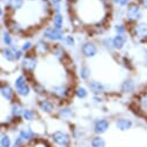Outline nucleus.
<instances>
[{
    "label": "nucleus",
    "instance_id": "nucleus-44",
    "mask_svg": "<svg viewBox=\"0 0 147 147\" xmlns=\"http://www.w3.org/2000/svg\"><path fill=\"white\" fill-rule=\"evenodd\" d=\"M71 1H73V3H78V1H81V0H71Z\"/></svg>",
    "mask_w": 147,
    "mask_h": 147
},
{
    "label": "nucleus",
    "instance_id": "nucleus-23",
    "mask_svg": "<svg viewBox=\"0 0 147 147\" xmlns=\"http://www.w3.org/2000/svg\"><path fill=\"white\" fill-rule=\"evenodd\" d=\"M26 0H7L6 1V11L18 12L21 11L24 6Z\"/></svg>",
    "mask_w": 147,
    "mask_h": 147
},
{
    "label": "nucleus",
    "instance_id": "nucleus-39",
    "mask_svg": "<svg viewBox=\"0 0 147 147\" xmlns=\"http://www.w3.org/2000/svg\"><path fill=\"white\" fill-rule=\"evenodd\" d=\"M138 4L141 6V8L144 11H147V0H137Z\"/></svg>",
    "mask_w": 147,
    "mask_h": 147
},
{
    "label": "nucleus",
    "instance_id": "nucleus-7",
    "mask_svg": "<svg viewBox=\"0 0 147 147\" xmlns=\"http://www.w3.org/2000/svg\"><path fill=\"white\" fill-rule=\"evenodd\" d=\"M130 34L136 41L146 42L147 41V22L140 21L133 24L130 29Z\"/></svg>",
    "mask_w": 147,
    "mask_h": 147
},
{
    "label": "nucleus",
    "instance_id": "nucleus-35",
    "mask_svg": "<svg viewBox=\"0 0 147 147\" xmlns=\"http://www.w3.org/2000/svg\"><path fill=\"white\" fill-rule=\"evenodd\" d=\"M12 146H13V142H12L11 137L7 133L1 132V138H0V147H12Z\"/></svg>",
    "mask_w": 147,
    "mask_h": 147
},
{
    "label": "nucleus",
    "instance_id": "nucleus-1",
    "mask_svg": "<svg viewBox=\"0 0 147 147\" xmlns=\"http://www.w3.org/2000/svg\"><path fill=\"white\" fill-rule=\"evenodd\" d=\"M144 9L141 8V6L138 4V1H133L130 3L125 8H124V19L126 21V24H136L140 21H142L144 18Z\"/></svg>",
    "mask_w": 147,
    "mask_h": 147
},
{
    "label": "nucleus",
    "instance_id": "nucleus-27",
    "mask_svg": "<svg viewBox=\"0 0 147 147\" xmlns=\"http://www.w3.org/2000/svg\"><path fill=\"white\" fill-rule=\"evenodd\" d=\"M60 44L64 48H68V49H74L77 45V40L72 34H65L63 41L60 42Z\"/></svg>",
    "mask_w": 147,
    "mask_h": 147
},
{
    "label": "nucleus",
    "instance_id": "nucleus-32",
    "mask_svg": "<svg viewBox=\"0 0 147 147\" xmlns=\"http://www.w3.org/2000/svg\"><path fill=\"white\" fill-rule=\"evenodd\" d=\"M90 146L92 147H107V141L102 136L96 134L90 139Z\"/></svg>",
    "mask_w": 147,
    "mask_h": 147
},
{
    "label": "nucleus",
    "instance_id": "nucleus-15",
    "mask_svg": "<svg viewBox=\"0 0 147 147\" xmlns=\"http://www.w3.org/2000/svg\"><path fill=\"white\" fill-rule=\"evenodd\" d=\"M57 116L63 121H71L76 117V110L68 105H64L57 110Z\"/></svg>",
    "mask_w": 147,
    "mask_h": 147
},
{
    "label": "nucleus",
    "instance_id": "nucleus-31",
    "mask_svg": "<svg viewBox=\"0 0 147 147\" xmlns=\"http://www.w3.org/2000/svg\"><path fill=\"white\" fill-rule=\"evenodd\" d=\"M101 47L105 50V51H114V41L111 36H105L101 40Z\"/></svg>",
    "mask_w": 147,
    "mask_h": 147
},
{
    "label": "nucleus",
    "instance_id": "nucleus-40",
    "mask_svg": "<svg viewBox=\"0 0 147 147\" xmlns=\"http://www.w3.org/2000/svg\"><path fill=\"white\" fill-rule=\"evenodd\" d=\"M50 3L52 5V7H56V6H61L63 4V0H50Z\"/></svg>",
    "mask_w": 147,
    "mask_h": 147
},
{
    "label": "nucleus",
    "instance_id": "nucleus-36",
    "mask_svg": "<svg viewBox=\"0 0 147 147\" xmlns=\"http://www.w3.org/2000/svg\"><path fill=\"white\" fill-rule=\"evenodd\" d=\"M34 47H35V44H34L30 40H26V41H23V42L21 43V45H20L21 50H22L24 53L31 52V51L34 50Z\"/></svg>",
    "mask_w": 147,
    "mask_h": 147
},
{
    "label": "nucleus",
    "instance_id": "nucleus-24",
    "mask_svg": "<svg viewBox=\"0 0 147 147\" xmlns=\"http://www.w3.org/2000/svg\"><path fill=\"white\" fill-rule=\"evenodd\" d=\"M78 73H79V78L82 81H86V82H89L90 81L92 69H90V67L87 64H81L80 67H79V72Z\"/></svg>",
    "mask_w": 147,
    "mask_h": 147
},
{
    "label": "nucleus",
    "instance_id": "nucleus-12",
    "mask_svg": "<svg viewBox=\"0 0 147 147\" xmlns=\"http://www.w3.org/2000/svg\"><path fill=\"white\" fill-rule=\"evenodd\" d=\"M37 108L44 114H52L56 110V103L48 97H38Z\"/></svg>",
    "mask_w": 147,
    "mask_h": 147
},
{
    "label": "nucleus",
    "instance_id": "nucleus-42",
    "mask_svg": "<svg viewBox=\"0 0 147 147\" xmlns=\"http://www.w3.org/2000/svg\"><path fill=\"white\" fill-rule=\"evenodd\" d=\"M111 1H113V4H115V5H121V3H122V0H111Z\"/></svg>",
    "mask_w": 147,
    "mask_h": 147
},
{
    "label": "nucleus",
    "instance_id": "nucleus-28",
    "mask_svg": "<svg viewBox=\"0 0 147 147\" xmlns=\"http://www.w3.org/2000/svg\"><path fill=\"white\" fill-rule=\"evenodd\" d=\"M51 23L55 28L64 30V15H63V13H53L51 16Z\"/></svg>",
    "mask_w": 147,
    "mask_h": 147
},
{
    "label": "nucleus",
    "instance_id": "nucleus-9",
    "mask_svg": "<svg viewBox=\"0 0 147 147\" xmlns=\"http://www.w3.org/2000/svg\"><path fill=\"white\" fill-rule=\"evenodd\" d=\"M52 142L59 147H69L71 145V136L61 130H56L50 134Z\"/></svg>",
    "mask_w": 147,
    "mask_h": 147
},
{
    "label": "nucleus",
    "instance_id": "nucleus-8",
    "mask_svg": "<svg viewBox=\"0 0 147 147\" xmlns=\"http://www.w3.org/2000/svg\"><path fill=\"white\" fill-rule=\"evenodd\" d=\"M80 53L86 59L95 58L98 53V47L93 41H85L80 45Z\"/></svg>",
    "mask_w": 147,
    "mask_h": 147
},
{
    "label": "nucleus",
    "instance_id": "nucleus-29",
    "mask_svg": "<svg viewBox=\"0 0 147 147\" xmlns=\"http://www.w3.org/2000/svg\"><path fill=\"white\" fill-rule=\"evenodd\" d=\"M73 94H74V96L79 100H86L89 95V89L86 88L85 86H78L74 88V90H73Z\"/></svg>",
    "mask_w": 147,
    "mask_h": 147
},
{
    "label": "nucleus",
    "instance_id": "nucleus-3",
    "mask_svg": "<svg viewBox=\"0 0 147 147\" xmlns=\"http://www.w3.org/2000/svg\"><path fill=\"white\" fill-rule=\"evenodd\" d=\"M20 66L22 68V71L26 73L27 76H30L36 71L38 66V58L35 55L34 51L28 52L24 55V57L22 58V60L20 61Z\"/></svg>",
    "mask_w": 147,
    "mask_h": 147
},
{
    "label": "nucleus",
    "instance_id": "nucleus-5",
    "mask_svg": "<svg viewBox=\"0 0 147 147\" xmlns=\"http://www.w3.org/2000/svg\"><path fill=\"white\" fill-rule=\"evenodd\" d=\"M35 138H36V132L32 127L28 126L26 129H22L19 131V133L13 142V147H22L23 145L30 142Z\"/></svg>",
    "mask_w": 147,
    "mask_h": 147
},
{
    "label": "nucleus",
    "instance_id": "nucleus-41",
    "mask_svg": "<svg viewBox=\"0 0 147 147\" xmlns=\"http://www.w3.org/2000/svg\"><path fill=\"white\" fill-rule=\"evenodd\" d=\"M132 1H133V0H122V3H121V5H119V7H122V8L124 7V8H125V7H126L130 3H132Z\"/></svg>",
    "mask_w": 147,
    "mask_h": 147
},
{
    "label": "nucleus",
    "instance_id": "nucleus-18",
    "mask_svg": "<svg viewBox=\"0 0 147 147\" xmlns=\"http://www.w3.org/2000/svg\"><path fill=\"white\" fill-rule=\"evenodd\" d=\"M23 110H24V107L22 105V103L19 101H14L11 103V107H9V115L14 119H20L22 118Z\"/></svg>",
    "mask_w": 147,
    "mask_h": 147
},
{
    "label": "nucleus",
    "instance_id": "nucleus-20",
    "mask_svg": "<svg viewBox=\"0 0 147 147\" xmlns=\"http://www.w3.org/2000/svg\"><path fill=\"white\" fill-rule=\"evenodd\" d=\"M119 90L122 94H131L136 90V81L132 78H125L121 86H119Z\"/></svg>",
    "mask_w": 147,
    "mask_h": 147
},
{
    "label": "nucleus",
    "instance_id": "nucleus-22",
    "mask_svg": "<svg viewBox=\"0 0 147 147\" xmlns=\"http://www.w3.org/2000/svg\"><path fill=\"white\" fill-rule=\"evenodd\" d=\"M31 88H32V92L38 97H44L49 93V89H47L44 84L38 82V81H32L31 82Z\"/></svg>",
    "mask_w": 147,
    "mask_h": 147
},
{
    "label": "nucleus",
    "instance_id": "nucleus-34",
    "mask_svg": "<svg viewBox=\"0 0 147 147\" xmlns=\"http://www.w3.org/2000/svg\"><path fill=\"white\" fill-rule=\"evenodd\" d=\"M114 31L116 35H126L127 32V27H126V23L124 22H118L114 26Z\"/></svg>",
    "mask_w": 147,
    "mask_h": 147
},
{
    "label": "nucleus",
    "instance_id": "nucleus-10",
    "mask_svg": "<svg viewBox=\"0 0 147 147\" xmlns=\"http://www.w3.org/2000/svg\"><path fill=\"white\" fill-rule=\"evenodd\" d=\"M110 88H111L110 85L103 84L97 80H90L88 82V89L92 95H103V94L108 93L110 90Z\"/></svg>",
    "mask_w": 147,
    "mask_h": 147
},
{
    "label": "nucleus",
    "instance_id": "nucleus-30",
    "mask_svg": "<svg viewBox=\"0 0 147 147\" xmlns=\"http://www.w3.org/2000/svg\"><path fill=\"white\" fill-rule=\"evenodd\" d=\"M36 117H37V114L34 109L31 108H24L23 110V115H22V119L26 122H34L36 121Z\"/></svg>",
    "mask_w": 147,
    "mask_h": 147
},
{
    "label": "nucleus",
    "instance_id": "nucleus-19",
    "mask_svg": "<svg viewBox=\"0 0 147 147\" xmlns=\"http://www.w3.org/2000/svg\"><path fill=\"white\" fill-rule=\"evenodd\" d=\"M6 29H7L11 34L16 35V36L23 34V31H24L23 27H22L16 20H13V19H8V20L6 21Z\"/></svg>",
    "mask_w": 147,
    "mask_h": 147
},
{
    "label": "nucleus",
    "instance_id": "nucleus-2",
    "mask_svg": "<svg viewBox=\"0 0 147 147\" xmlns=\"http://www.w3.org/2000/svg\"><path fill=\"white\" fill-rule=\"evenodd\" d=\"M13 87H14V89L16 92V95L19 97H22V98L28 97L32 92V88H31V85L29 84L27 74L18 76L15 78L14 82H13Z\"/></svg>",
    "mask_w": 147,
    "mask_h": 147
},
{
    "label": "nucleus",
    "instance_id": "nucleus-4",
    "mask_svg": "<svg viewBox=\"0 0 147 147\" xmlns=\"http://www.w3.org/2000/svg\"><path fill=\"white\" fill-rule=\"evenodd\" d=\"M65 36V31L61 29H57L53 26H48L42 31V38L50 43H60Z\"/></svg>",
    "mask_w": 147,
    "mask_h": 147
},
{
    "label": "nucleus",
    "instance_id": "nucleus-11",
    "mask_svg": "<svg viewBox=\"0 0 147 147\" xmlns=\"http://www.w3.org/2000/svg\"><path fill=\"white\" fill-rule=\"evenodd\" d=\"M0 94H1V97L5 101H7L9 103H12V102L15 101L16 92H15L14 87L11 86L7 81H3L1 82V86H0Z\"/></svg>",
    "mask_w": 147,
    "mask_h": 147
},
{
    "label": "nucleus",
    "instance_id": "nucleus-33",
    "mask_svg": "<svg viewBox=\"0 0 147 147\" xmlns=\"http://www.w3.org/2000/svg\"><path fill=\"white\" fill-rule=\"evenodd\" d=\"M138 105L140 111L147 114V92L142 93L139 97H138Z\"/></svg>",
    "mask_w": 147,
    "mask_h": 147
},
{
    "label": "nucleus",
    "instance_id": "nucleus-25",
    "mask_svg": "<svg viewBox=\"0 0 147 147\" xmlns=\"http://www.w3.org/2000/svg\"><path fill=\"white\" fill-rule=\"evenodd\" d=\"M1 57L4 60H6L7 63H16V59H15V52L9 48V47H3L1 49Z\"/></svg>",
    "mask_w": 147,
    "mask_h": 147
},
{
    "label": "nucleus",
    "instance_id": "nucleus-6",
    "mask_svg": "<svg viewBox=\"0 0 147 147\" xmlns=\"http://www.w3.org/2000/svg\"><path fill=\"white\" fill-rule=\"evenodd\" d=\"M49 94L51 96H53L56 100L64 101V100L68 98V96L71 95V88H69V86H67L64 82L63 84L52 85L49 88Z\"/></svg>",
    "mask_w": 147,
    "mask_h": 147
},
{
    "label": "nucleus",
    "instance_id": "nucleus-17",
    "mask_svg": "<svg viewBox=\"0 0 147 147\" xmlns=\"http://www.w3.org/2000/svg\"><path fill=\"white\" fill-rule=\"evenodd\" d=\"M115 126L118 131H129L133 127V121L129 117H117L115 119Z\"/></svg>",
    "mask_w": 147,
    "mask_h": 147
},
{
    "label": "nucleus",
    "instance_id": "nucleus-16",
    "mask_svg": "<svg viewBox=\"0 0 147 147\" xmlns=\"http://www.w3.org/2000/svg\"><path fill=\"white\" fill-rule=\"evenodd\" d=\"M51 55H52L58 61H61V63H65L66 59L68 58V57H67V52H66V48H64L60 43H57V44L52 45Z\"/></svg>",
    "mask_w": 147,
    "mask_h": 147
},
{
    "label": "nucleus",
    "instance_id": "nucleus-26",
    "mask_svg": "<svg viewBox=\"0 0 147 147\" xmlns=\"http://www.w3.org/2000/svg\"><path fill=\"white\" fill-rule=\"evenodd\" d=\"M13 34H11L6 28H4L1 30V42L4 44V47H12L15 41H14V37H13Z\"/></svg>",
    "mask_w": 147,
    "mask_h": 147
},
{
    "label": "nucleus",
    "instance_id": "nucleus-13",
    "mask_svg": "<svg viewBox=\"0 0 147 147\" xmlns=\"http://www.w3.org/2000/svg\"><path fill=\"white\" fill-rule=\"evenodd\" d=\"M51 50H52V45L50 44V42L42 38V40H38L37 42H36L32 51L35 52L36 56L38 57V56H45V55L50 53Z\"/></svg>",
    "mask_w": 147,
    "mask_h": 147
},
{
    "label": "nucleus",
    "instance_id": "nucleus-21",
    "mask_svg": "<svg viewBox=\"0 0 147 147\" xmlns=\"http://www.w3.org/2000/svg\"><path fill=\"white\" fill-rule=\"evenodd\" d=\"M113 41H114V49L116 51H122L126 47L129 37H127V35H116L115 34V36H113Z\"/></svg>",
    "mask_w": 147,
    "mask_h": 147
},
{
    "label": "nucleus",
    "instance_id": "nucleus-14",
    "mask_svg": "<svg viewBox=\"0 0 147 147\" xmlns=\"http://www.w3.org/2000/svg\"><path fill=\"white\" fill-rule=\"evenodd\" d=\"M109 127H110V121L108 118H104V117L96 118L94 121V123H93V131H94V133L100 134V136L105 133L109 130Z\"/></svg>",
    "mask_w": 147,
    "mask_h": 147
},
{
    "label": "nucleus",
    "instance_id": "nucleus-37",
    "mask_svg": "<svg viewBox=\"0 0 147 147\" xmlns=\"http://www.w3.org/2000/svg\"><path fill=\"white\" fill-rule=\"evenodd\" d=\"M92 102H93V104L101 105L104 102V97H103V95H93L92 96Z\"/></svg>",
    "mask_w": 147,
    "mask_h": 147
},
{
    "label": "nucleus",
    "instance_id": "nucleus-38",
    "mask_svg": "<svg viewBox=\"0 0 147 147\" xmlns=\"http://www.w3.org/2000/svg\"><path fill=\"white\" fill-rule=\"evenodd\" d=\"M24 52L21 50V48L18 50V51H15V59H16V61H21L22 60V58L24 57Z\"/></svg>",
    "mask_w": 147,
    "mask_h": 147
},
{
    "label": "nucleus",
    "instance_id": "nucleus-43",
    "mask_svg": "<svg viewBox=\"0 0 147 147\" xmlns=\"http://www.w3.org/2000/svg\"><path fill=\"white\" fill-rule=\"evenodd\" d=\"M26 1H29V3H36V1H38V0H26Z\"/></svg>",
    "mask_w": 147,
    "mask_h": 147
}]
</instances>
